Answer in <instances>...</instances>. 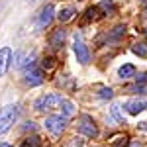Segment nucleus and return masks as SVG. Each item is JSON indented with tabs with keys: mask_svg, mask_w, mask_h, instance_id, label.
Masks as SVG:
<instances>
[{
	"mask_svg": "<svg viewBox=\"0 0 147 147\" xmlns=\"http://www.w3.org/2000/svg\"><path fill=\"white\" fill-rule=\"evenodd\" d=\"M18 120V106H4L0 110V134H6Z\"/></svg>",
	"mask_w": 147,
	"mask_h": 147,
	"instance_id": "nucleus-1",
	"label": "nucleus"
},
{
	"mask_svg": "<svg viewBox=\"0 0 147 147\" xmlns=\"http://www.w3.org/2000/svg\"><path fill=\"white\" fill-rule=\"evenodd\" d=\"M61 94L57 92H51V94H45V96H39L35 100V110H55L57 106L61 104Z\"/></svg>",
	"mask_w": 147,
	"mask_h": 147,
	"instance_id": "nucleus-2",
	"label": "nucleus"
},
{
	"mask_svg": "<svg viewBox=\"0 0 147 147\" xmlns=\"http://www.w3.org/2000/svg\"><path fill=\"white\" fill-rule=\"evenodd\" d=\"M65 125H67L65 116H49V118H45V127L51 134H55V136H61L63 134Z\"/></svg>",
	"mask_w": 147,
	"mask_h": 147,
	"instance_id": "nucleus-3",
	"label": "nucleus"
},
{
	"mask_svg": "<svg viewBox=\"0 0 147 147\" xmlns=\"http://www.w3.org/2000/svg\"><path fill=\"white\" fill-rule=\"evenodd\" d=\"M79 131L82 134V136L86 137H96L98 136V127H96V124L92 122L90 116H82L79 120Z\"/></svg>",
	"mask_w": 147,
	"mask_h": 147,
	"instance_id": "nucleus-4",
	"label": "nucleus"
},
{
	"mask_svg": "<svg viewBox=\"0 0 147 147\" xmlns=\"http://www.w3.org/2000/svg\"><path fill=\"white\" fill-rule=\"evenodd\" d=\"M75 55H77V61H79L80 65H88V61H90V51H88V47L84 45L80 39H75Z\"/></svg>",
	"mask_w": 147,
	"mask_h": 147,
	"instance_id": "nucleus-5",
	"label": "nucleus"
},
{
	"mask_svg": "<svg viewBox=\"0 0 147 147\" xmlns=\"http://www.w3.org/2000/svg\"><path fill=\"white\" fill-rule=\"evenodd\" d=\"M26 82H28L30 86H39V84L43 82V73H41L39 69H35V67H30L26 71Z\"/></svg>",
	"mask_w": 147,
	"mask_h": 147,
	"instance_id": "nucleus-6",
	"label": "nucleus"
},
{
	"mask_svg": "<svg viewBox=\"0 0 147 147\" xmlns=\"http://www.w3.org/2000/svg\"><path fill=\"white\" fill-rule=\"evenodd\" d=\"M125 110H127V114H131V116H137L139 112L147 110V100H139V98H134V100H129L127 104H125Z\"/></svg>",
	"mask_w": 147,
	"mask_h": 147,
	"instance_id": "nucleus-7",
	"label": "nucleus"
},
{
	"mask_svg": "<svg viewBox=\"0 0 147 147\" xmlns=\"http://www.w3.org/2000/svg\"><path fill=\"white\" fill-rule=\"evenodd\" d=\"M10 59H12V49L10 47H2L0 49V77L6 75V71L10 67Z\"/></svg>",
	"mask_w": 147,
	"mask_h": 147,
	"instance_id": "nucleus-8",
	"label": "nucleus"
},
{
	"mask_svg": "<svg viewBox=\"0 0 147 147\" xmlns=\"http://www.w3.org/2000/svg\"><path fill=\"white\" fill-rule=\"evenodd\" d=\"M53 12H55V8H53V4H47L45 8L41 10V14H39V28H47L49 24H51V20H53Z\"/></svg>",
	"mask_w": 147,
	"mask_h": 147,
	"instance_id": "nucleus-9",
	"label": "nucleus"
},
{
	"mask_svg": "<svg viewBox=\"0 0 147 147\" xmlns=\"http://www.w3.org/2000/svg\"><path fill=\"white\" fill-rule=\"evenodd\" d=\"M63 41H65V30L59 28V30H55V32L51 34V37H49V45L55 47V49H59V47L63 45Z\"/></svg>",
	"mask_w": 147,
	"mask_h": 147,
	"instance_id": "nucleus-10",
	"label": "nucleus"
},
{
	"mask_svg": "<svg viewBox=\"0 0 147 147\" xmlns=\"http://www.w3.org/2000/svg\"><path fill=\"white\" fill-rule=\"evenodd\" d=\"M118 75H120V79H131V77H136V67L134 65H124V67H120Z\"/></svg>",
	"mask_w": 147,
	"mask_h": 147,
	"instance_id": "nucleus-11",
	"label": "nucleus"
},
{
	"mask_svg": "<svg viewBox=\"0 0 147 147\" xmlns=\"http://www.w3.org/2000/svg\"><path fill=\"white\" fill-rule=\"evenodd\" d=\"M59 106H61V110H63V114H65V116H73V114L77 112L75 104H73L71 100H65V98L61 100V104H59Z\"/></svg>",
	"mask_w": 147,
	"mask_h": 147,
	"instance_id": "nucleus-12",
	"label": "nucleus"
},
{
	"mask_svg": "<svg viewBox=\"0 0 147 147\" xmlns=\"http://www.w3.org/2000/svg\"><path fill=\"white\" fill-rule=\"evenodd\" d=\"M75 14H77V12H75V8H63V10L57 14V18H59V22H69Z\"/></svg>",
	"mask_w": 147,
	"mask_h": 147,
	"instance_id": "nucleus-13",
	"label": "nucleus"
},
{
	"mask_svg": "<svg viewBox=\"0 0 147 147\" xmlns=\"http://www.w3.org/2000/svg\"><path fill=\"white\" fill-rule=\"evenodd\" d=\"M41 67L45 69L47 73H49V71H53V69L57 67V59H55V57H45V59H43V63H41Z\"/></svg>",
	"mask_w": 147,
	"mask_h": 147,
	"instance_id": "nucleus-14",
	"label": "nucleus"
},
{
	"mask_svg": "<svg viewBox=\"0 0 147 147\" xmlns=\"http://www.w3.org/2000/svg\"><path fill=\"white\" fill-rule=\"evenodd\" d=\"M134 53L139 57H147V43H136L134 45Z\"/></svg>",
	"mask_w": 147,
	"mask_h": 147,
	"instance_id": "nucleus-15",
	"label": "nucleus"
},
{
	"mask_svg": "<svg viewBox=\"0 0 147 147\" xmlns=\"http://www.w3.org/2000/svg\"><path fill=\"white\" fill-rule=\"evenodd\" d=\"M110 110H112V116H114V120H116V122H124V116L120 114V104H114ZM124 124H125V122H124Z\"/></svg>",
	"mask_w": 147,
	"mask_h": 147,
	"instance_id": "nucleus-16",
	"label": "nucleus"
},
{
	"mask_svg": "<svg viewBox=\"0 0 147 147\" xmlns=\"http://www.w3.org/2000/svg\"><path fill=\"white\" fill-rule=\"evenodd\" d=\"M125 145H127V137H125V136H118V137H116V141H114L110 147H125Z\"/></svg>",
	"mask_w": 147,
	"mask_h": 147,
	"instance_id": "nucleus-17",
	"label": "nucleus"
},
{
	"mask_svg": "<svg viewBox=\"0 0 147 147\" xmlns=\"http://www.w3.org/2000/svg\"><path fill=\"white\" fill-rule=\"evenodd\" d=\"M96 14H98V8H88V10H86V22H88V20H96V18H98Z\"/></svg>",
	"mask_w": 147,
	"mask_h": 147,
	"instance_id": "nucleus-18",
	"label": "nucleus"
},
{
	"mask_svg": "<svg viewBox=\"0 0 147 147\" xmlns=\"http://www.w3.org/2000/svg\"><path fill=\"white\" fill-rule=\"evenodd\" d=\"M127 90H129V92H145L147 86H145V84H139V82H137V84H134V86H129Z\"/></svg>",
	"mask_w": 147,
	"mask_h": 147,
	"instance_id": "nucleus-19",
	"label": "nucleus"
},
{
	"mask_svg": "<svg viewBox=\"0 0 147 147\" xmlns=\"http://www.w3.org/2000/svg\"><path fill=\"white\" fill-rule=\"evenodd\" d=\"M100 96H102V98H112V96H114L112 88H102V90H100Z\"/></svg>",
	"mask_w": 147,
	"mask_h": 147,
	"instance_id": "nucleus-20",
	"label": "nucleus"
},
{
	"mask_svg": "<svg viewBox=\"0 0 147 147\" xmlns=\"http://www.w3.org/2000/svg\"><path fill=\"white\" fill-rule=\"evenodd\" d=\"M124 34H125V28H124V26H118L116 32L112 34V37H120V35H124Z\"/></svg>",
	"mask_w": 147,
	"mask_h": 147,
	"instance_id": "nucleus-21",
	"label": "nucleus"
},
{
	"mask_svg": "<svg viewBox=\"0 0 147 147\" xmlns=\"http://www.w3.org/2000/svg\"><path fill=\"white\" fill-rule=\"evenodd\" d=\"M136 80L137 82H147V73H139V75L136 77Z\"/></svg>",
	"mask_w": 147,
	"mask_h": 147,
	"instance_id": "nucleus-22",
	"label": "nucleus"
},
{
	"mask_svg": "<svg viewBox=\"0 0 147 147\" xmlns=\"http://www.w3.org/2000/svg\"><path fill=\"white\" fill-rule=\"evenodd\" d=\"M129 147H143V145H141L139 141H134V143H129Z\"/></svg>",
	"mask_w": 147,
	"mask_h": 147,
	"instance_id": "nucleus-23",
	"label": "nucleus"
},
{
	"mask_svg": "<svg viewBox=\"0 0 147 147\" xmlns=\"http://www.w3.org/2000/svg\"><path fill=\"white\" fill-rule=\"evenodd\" d=\"M139 127H143V129H147V122H143V124H139Z\"/></svg>",
	"mask_w": 147,
	"mask_h": 147,
	"instance_id": "nucleus-24",
	"label": "nucleus"
},
{
	"mask_svg": "<svg viewBox=\"0 0 147 147\" xmlns=\"http://www.w3.org/2000/svg\"><path fill=\"white\" fill-rule=\"evenodd\" d=\"M0 147H12L10 143H0Z\"/></svg>",
	"mask_w": 147,
	"mask_h": 147,
	"instance_id": "nucleus-25",
	"label": "nucleus"
},
{
	"mask_svg": "<svg viewBox=\"0 0 147 147\" xmlns=\"http://www.w3.org/2000/svg\"><path fill=\"white\" fill-rule=\"evenodd\" d=\"M22 147H32V145H30V143H28V141H26V143H24V145Z\"/></svg>",
	"mask_w": 147,
	"mask_h": 147,
	"instance_id": "nucleus-26",
	"label": "nucleus"
},
{
	"mask_svg": "<svg viewBox=\"0 0 147 147\" xmlns=\"http://www.w3.org/2000/svg\"><path fill=\"white\" fill-rule=\"evenodd\" d=\"M32 2H35V0H32Z\"/></svg>",
	"mask_w": 147,
	"mask_h": 147,
	"instance_id": "nucleus-27",
	"label": "nucleus"
}]
</instances>
